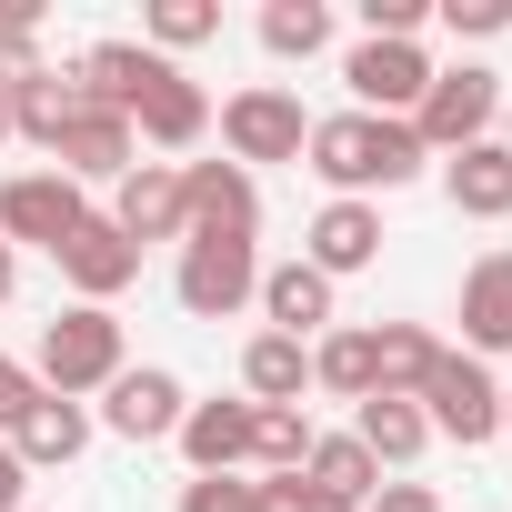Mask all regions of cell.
Listing matches in <instances>:
<instances>
[{"label": "cell", "mask_w": 512, "mask_h": 512, "mask_svg": "<svg viewBox=\"0 0 512 512\" xmlns=\"http://www.w3.org/2000/svg\"><path fill=\"white\" fill-rule=\"evenodd\" d=\"M11 452H21V472H61V462H81V452H91V412H81V402H61V392H41V402L11 422Z\"/></svg>", "instance_id": "obj_18"}, {"label": "cell", "mask_w": 512, "mask_h": 512, "mask_svg": "<svg viewBox=\"0 0 512 512\" xmlns=\"http://www.w3.org/2000/svg\"><path fill=\"white\" fill-rule=\"evenodd\" d=\"M161 71H171V61H161L151 41H91V51L71 61V91H81L91 111H121V121H131V101H141Z\"/></svg>", "instance_id": "obj_11"}, {"label": "cell", "mask_w": 512, "mask_h": 512, "mask_svg": "<svg viewBox=\"0 0 512 512\" xmlns=\"http://www.w3.org/2000/svg\"><path fill=\"white\" fill-rule=\"evenodd\" d=\"M71 111H81L71 71H41V81H21V91H11V141H41V151H61Z\"/></svg>", "instance_id": "obj_26"}, {"label": "cell", "mask_w": 512, "mask_h": 512, "mask_svg": "<svg viewBox=\"0 0 512 512\" xmlns=\"http://www.w3.org/2000/svg\"><path fill=\"white\" fill-rule=\"evenodd\" d=\"M181 312L191 322H231L251 292H262V251H251L241 231H181V272H171Z\"/></svg>", "instance_id": "obj_3"}, {"label": "cell", "mask_w": 512, "mask_h": 512, "mask_svg": "<svg viewBox=\"0 0 512 512\" xmlns=\"http://www.w3.org/2000/svg\"><path fill=\"white\" fill-rule=\"evenodd\" d=\"M221 141H231V161H241V171H251V161H302L312 111H302L282 81H251V91H231V101H221Z\"/></svg>", "instance_id": "obj_6"}, {"label": "cell", "mask_w": 512, "mask_h": 512, "mask_svg": "<svg viewBox=\"0 0 512 512\" xmlns=\"http://www.w3.org/2000/svg\"><path fill=\"white\" fill-rule=\"evenodd\" d=\"M372 362H382V382H372V392H392V402H422V382H432L442 342H432L422 322H382V332H372Z\"/></svg>", "instance_id": "obj_25"}, {"label": "cell", "mask_w": 512, "mask_h": 512, "mask_svg": "<svg viewBox=\"0 0 512 512\" xmlns=\"http://www.w3.org/2000/svg\"><path fill=\"white\" fill-rule=\"evenodd\" d=\"M332 41V11H322V0H262V51L272 61H312Z\"/></svg>", "instance_id": "obj_29"}, {"label": "cell", "mask_w": 512, "mask_h": 512, "mask_svg": "<svg viewBox=\"0 0 512 512\" xmlns=\"http://www.w3.org/2000/svg\"><path fill=\"white\" fill-rule=\"evenodd\" d=\"M302 161L332 181V201H372V191H402V181H422V141H412V121H372V111H332V121H312V141H302Z\"/></svg>", "instance_id": "obj_1"}, {"label": "cell", "mask_w": 512, "mask_h": 512, "mask_svg": "<svg viewBox=\"0 0 512 512\" xmlns=\"http://www.w3.org/2000/svg\"><path fill=\"white\" fill-rule=\"evenodd\" d=\"M131 362H121V322L101 312V302H71L51 332H41V362H31V382L41 392H61V402H81V392H111Z\"/></svg>", "instance_id": "obj_2"}, {"label": "cell", "mask_w": 512, "mask_h": 512, "mask_svg": "<svg viewBox=\"0 0 512 512\" xmlns=\"http://www.w3.org/2000/svg\"><path fill=\"white\" fill-rule=\"evenodd\" d=\"M492 111H502V71H482V61H462V71H432V91H422V111H412V141L452 161V151L492 141Z\"/></svg>", "instance_id": "obj_4"}, {"label": "cell", "mask_w": 512, "mask_h": 512, "mask_svg": "<svg viewBox=\"0 0 512 512\" xmlns=\"http://www.w3.org/2000/svg\"><path fill=\"white\" fill-rule=\"evenodd\" d=\"M462 352H512V251H482L462 272Z\"/></svg>", "instance_id": "obj_16"}, {"label": "cell", "mask_w": 512, "mask_h": 512, "mask_svg": "<svg viewBox=\"0 0 512 512\" xmlns=\"http://www.w3.org/2000/svg\"><path fill=\"white\" fill-rule=\"evenodd\" d=\"M362 512H442V502H432V482H382Z\"/></svg>", "instance_id": "obj_36"}, {"label": "cell", "mask_w": 512, "mask_h": 512, "mask_svg": "<svg viewBox=\"0 0 512 512\" xmlns=\"http://www.w3.org/2000/svg\"><path fill=\"white\" fill-rule=\"evenodd\" d=\"M111 221H121L131 251L181 241V231H191V211H181V171H171V161H131V171L111 181Z\"/></svg>", "instance_id": "obj_10"}, {"label": "cell", "mask_w": 512, "mask_h": 512, "mask_svg": "<svg viewBox=\"0 0 512 512\" xmlns=\"http://www.w3.org/2000/svg\"><path fill=\"white\" fill-rule=\"evenodd\" d=\"M352 442L372 452V462H422V442H432V422H422V402H392V392H372V402H352Z\"/></svg>", "instance_id": "obj_22"}, {"label": "cell", "mask_w": 512, "mask_h": 512, "mask_svg": "<svg viewBox=\"0 0 512 512\" xmlns=\"http://www.w3.org/2000/svg\"><path fill=\"white\" fill-rule=\"evenodd\" d=\"M432 21V0H362V41H412Z\"/></svg>", "instance_id": "obj_32"}, {"label": "cell", "mask_w": 512, "mask_h": 512, "mask_svg": "<svg viewBox=\"0 0 512 512\" xmlns=\"http://www.w3.org/2000/svg\"><path fill=\"white\" fill-rule=\"evenodd\" d=\"M262 512H352V502H332V492H312L302 472H262Z\"/></svg>", "instance_id": "obj_34"}, {"label": "cell", "mask_w": 512, "mask_h": 512, "mask_svg": "<svg viewBox=\"0 0 512 512\" xmlns=\"http://www.w3.org/2000/svg\"><path fill=\"white\" fill-rule=\"evenodd\" d=\"M302 482H312V492H332V502H352V512H362V502H372V492H382V462H372V452H362V442H352V432H312V462H302Z\"/></svg>", "instance_id": "obj_23"}, {"label": "cell", "mask_w": 512, "mask_h": 512, "mask_svg": "<svg viewBox=\"0 0 512 512\" xmlns=\"http://www.w3.org/2000/svg\"><path fill=\"white\" fill-rule=\"evenodd\" d=\"M312 382H322L332 402H372V382H382L372 332H322V342H312Z\"/></svg>", "instance_id": "obj_27"}, {"label": "cell", "mask_w": 512, "mask_h": 512, "mask_svg": "<svg viewBox=\"0 0 512 512\" xmlns=\"http://www.w3.org/2000/svg\"><path fill=\"white\" fill-rule=\"evenodd\" d=\"M251 462L262 472H302L312 462V412L302 402H251Z\"/></svg>", "instance_id": "obj_28"}, {"label": "cell", "mask_w": 512, "mask_h": 512, "mask_svg": "<svg viewBox=\"0 0 512 512\" xmlns=\"http://www.w3.org/2000/svg\"><path fill=\"white\" fill-rule=\"evenodd\" d=\"M251 302H262V322H272V332H292V342H312V332L332 322V282H322L312 262H272Z\"/></svg>", "instance_id": "obj_21"}, {"label": "cell", "mask_w": 512, "mask_h": 512, "mask_svg": "<svg viewBox=\"0 0 512 512\" xmlns=\"http://www.w3.org/2000/svg\"><path fill=\"white\" fill-rule=\"evenodd\" d=\"M241 392H251V402H302V392H312V352H302L292 332H251Z\"/></svg>", "instance_id": "obj_24"}, {"label": "cell", "mask_w": 512, "mask_h": 512, "mask_svg": "<svg viewBox=\"0 0 512 512\" xmlns=\"http://www.w3.org/2000/svg\"><path fill=\"white\" fill-rule=\"evenodd\" d=\"M141 31H151V51H161V61H171V51H201V41L221 31V0H151Z\"/></svg>", "instance_id": "obj_30"}, {"label": "cell", "mask_w": 512, "mask_h": 512, "mask_svg": "<svg viewBox=\"0 0 512 512\" xmlns=\"http://www.w3.org/2000/svg\"><path fill=\"white\" fill-rule=\"evenodd\" d=\"M171 442H181L191 472H241L251 462V402H191Z\"/></svg>", "instance_id": "obj_19"}, {"label": "cell", "mask_w": 512, "mask_h": 512, "mask_svg": "<svg viewBox=\"0 0 512 512\" xmlns=\"http://www.w3.org/2000/svg\"><path fill=\"white\" fill-rule=\"evenodd\" d=\"M422 422H432L442 442L482 452V442H502V382H492L472 352H442V362H432V382H422Z\"/></svg>", "instance_id": "obj_5"}, {"label": "cell", "mask_w": 512, "mask_h": 512, "mask_svg": "<svg viewBox=\"0 0 512 512\" xmlns=\"http://www.w3.org/2000/svg\"><path fill=\"white\" fill-rule=\"evenodd\" d=\"M91 221V201H81V181H61V171H11L0 181V241H41V251H61L71 231Z\"/></svg>", "instance_id": "obj_8"}, {"label": "cell", "mask_w": 512, "mask_h": 512, "mask_svg": "<svg viewBox=\"0 0 512 512\" xmlns=\"http://www.w3.org/2000/svg\"><path fill=\"white\" fill-rule=\"evenodd\" d=\"M302 262H312L322 282L372 272V262H382V211H372V201H322L312 231H302Z\"/></svg>", "instance_id": "obj_13"}, {"label": "cell", "mask_w": 512, "mask_h": 512, "mask_svg": "<svg viewBox=\"0 0 512 512\" xmlns=\"http://www.w3.org/2000/svg\"><path fill=\"white\" fill-rule=\"evenodd\" d=\"M442 31L452 41H492V31H512V0H442Z\"/></svg>", "instance_id": "obj_33"}, {"label": "cell", "mask_w": 512, "mask_h": 512, "mask_svg": "<svg viewBox=\"0 0 512 512\" xmlns=\"http://www.w3.org/2000/svg\"><path fill=\"white\" fill-rule=\"evenodd\" d=\"M181 412H191V392H181L161 362H141V372H121V382L101 392V422H111L121 442H171V432H181Z\"/></svg>", "instance_id": "obj_12"}, {"label": "cell", "mask_w": 512, "mask_h": 512, "mask_svg": "<svg viewBox=\"0 0 512 512\" xmlns=\"http://www.w3.org/2000/svg\"><path fill=\"white\" fill-rule=\"evenodd\" d=\"M502 432H512V392H502Z\"/></svg>", "instance_id": "obj_40"}, {"label": "cell", "mask_w": 512, "mask_h": 512, "mask_svg": "<svg viewBox=\"0 0 512 512\" xmlns=\"http://www.w3.org/2000/svg\"><path fill=\"white\" fill-rule=\"evenodd\" d=\"M442 191H452V211H472V221H512V141L452 151V161H442Z\"/></svg>", "instance_id": "obj_20"}, {"label": "cell", "mask_w": 512, "mask_h": 512, "mask_svg": "<svg viewBox=\"0 0 512 512\" xmlns=\"http://www.w3.org/2000/svg\"><path fill=\"white\" fill-rule=\"evenodd\" d=\"M342 81H352V111H372V121H412L422 91H432V61H422L412 41H352V51H342Z\"/></svg>", "instance_id": "obj_7"}, {"label": "cell", "mask_w": 512, "mask_h": 512, "mask_svg": "<svg viewBox=\"0 0 512 512\" xmlns=\"http://www.w3.org/2000/svg\"><path fill=\"white\" fill-rule=\"evenodd\" d=\"M181 211H191V231H262V191H251V171L241 161H191L181 171Z\"/></svg>", "instance_id": "obj_15"}, {"label": "cell", "mask_w": 512, "mask_h": 512, "mask_svg": "<svg viewBox=\"0 0 512 512\" xmlns=\"http://www.w3.org/2000/svg\"><path fill=\"white\" fill-rule=\"evenodd\" d=\"M181 512H262V482H241V472H191V482H181Z\"/></svg>", "instance_id": "obj_31"}, {"label": "cell", "mask_w": 512, "mask_h": 512, "mask_svg": "<svg viewBox=\"0 0 512 512\" xmlns=\"http://www.w3.org/2000/svg\"><path fill=\"white\" fill-rule=\"evenodd\" d=\"M0 512H31V472H21L11 442H0Z\"/></svg>", "instance_id": "obj_37"}, {"label": "cell", "mask_w": 512, "mask_h": 512, "mask_svg": "<svg viewBox=\"0 0 512 512\" xmlns=\"http://www.w3.org/2000/svg\"><path fill=\"white\" fill-rule=\"evenodd\" d=\"M41 402V382H31V362H11V352H0V442H11V422Z\"/></svg>", "instance_id": "obj_35"}, {"label": "cell", "mask_w": 512, "mask_h": 512, "mask_svg": "<svg viewBox=\"0 0 512 512\" xmlns=\"http://www.w3.org/2000/svg\"><path fill=\"white\" fill-rule=\"evenodd\" d=\"M201 131H211V91H201V81L171 61V71H161V81L131 101V141H151V151H191Z\"/></svg>", "instance_id": "obj_14"}, {"label": "cell", "mask_w": 512, "mask_h": 512, "mask_svg": "<svg viewBox=\"0 0 512 512\" xmlns=\"http://www.w3.org/2000/svg\"><path fill=\"white\" fill-rule=\"evenodd\" d=\"M51 262H61V282H71L81 302H101V312H111V302L141 282V251L121 241V221H111V211H91V221H81L61 251H51Z\"/></svg>", "instance_id": "obj_9"}, {"label": "cell", "mask_w": 512, "mask_h": 512, "mask_svg": "<svg viewBox=\"0 0 512 512\" xmlns=\"http://www.w3.org/2000/svg\"><path fill=\"white\" fill-rule=\"evenodd\" d=\"M0 141H11V91H0Z\"/></svg>", "instance_id": "obj_39"}, {"label": "cell", "mask_w": 512, "mask_h": 512, "mask_svg": "<svg viewBox=\"0 0 512 512\" xmlns=\"http://www.w3.org/2000/svg\"><path fill=\"white\" fill-rule=\"evenodd\" d=\"M11 292H21V251L0 241V312H11Z\"/></svg>", "instance_id": "obj_38"}, {"label": "cell", "mask_w": 512, "mask_h": 512, "mask_svg": "<svg viewBox=\"0 0 512 512\" xmlns=\"http://www.w3.org/2000/svg\"><path fill=\"white\" fill-rule=\"evenodd\" d=\"M51 171H61V181H121V171H131V121L81 101L71 131H61V151H51Z\"/></svg>", "instance_id": "obj_17"}]
</instances>
